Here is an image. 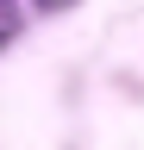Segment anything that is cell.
<instances>
[{"label": "cell", "instance_id": "cell-1", "mask_svg": "<svg viewBox=\"0 0 144 150\" xmlns=\"http://www.w3.org/2000/svg\"><path fill=\"white\" fill-rule=\"evenodd\" d=\"M13 31H19V6H13V0H0V50L13 44Z\"/></svg>", "mask_w": 144, "mask_h": 150}, {"label": "cell", "instance_id": "cell-2", "mask_svg": "<svg viewBox=\"0 0 144 150\" xmlns=\"http://www.w3.org/2000/svg\"><path fill=\"white\" fill-rule=\"evenodd\" d=\"M38 6H44V13H57V6H75V0H38Z\"/></svg>", "mask_w": 144, "mask_h": 150}]
</instances>
